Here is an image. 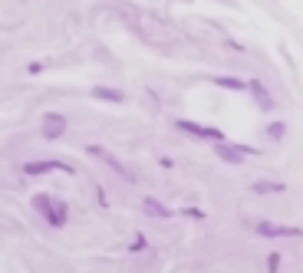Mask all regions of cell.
<instances>
[{"instance_id":"cell-7","label":"cell","mask_w":303,"mask_h":273,"mask_svg":"<svg viewBox=\"0 0 303 273\" xmlns=\"http://www.w3.org/2000/svg\"><path fill=\"white\" fill-rule=\"evenodd\" d=\"M142 211L152 214V218H168V214H172L165 204H158V198H145V201H142Z\"/></svg>"},{"instance_id":"cell-9","label":"cell","mask_w":303,"mask_h":273,"mask_svg":"<svg viewBox=\"0 0 303 273\" xmlns=\"http://www.w3.org/2000/svg\"><path fill=\"white\" fill-rule=\"evenodd\" d=\"M92 96L102 99V102H122V99H126L119 89H106V86H92Z\"/></svg>"},{"instance_id":"cell-8","label":"cell","mask_w":303,"mask_h":273,"mask_svg":"<svg viewBox=\"0 0 303 273\" xmlns=\"http://www.w3.org/2000/svg\"><path fill=\"white\" fill-rule=\"evenodd\" d=\"M214 86L234 89V92H244V89H250V82H244V79H231V76H214Z\"/></svg>"},{"instance_id":"cell-4","label":"cell","mask_w":303,"mask_h":273,"mask_svg":"<svg viewBox=\"0 0 303 273\" xmlns=\"http://www.w3.org/2000/svg\"><path fill=\"white\" fill-rule=\"evenodd\" d=\"M178 128H182V132L198 135V138H214V142H221V132H218V128H204V125H194V122H188V118H178Z\"/></svg>"},{"instance_id":"cell-2","label":"cell","mask_w":303,"mask_h":273,"mask_svg":"<svg viewBox=\"0 0 303 273\" xmlns=\"http://www.w3.org/2000/svg\"><path fill=\"white\" fill-rule=\"evenodd\" d=\"M46 172L72 174V168H70V164H63V162H26V164H24V174H30V178H36V174H46Z\"/></svg>"},{"instance_id":"cell-12","label":"cell","mask_w":303,"mask_h":273,"mask_svg":"<svg viewBox=\"0 0 303 273\" xmlns=\"http://www.w3.org/2000/svg\"><path fill=\"white\" fill-rule=\"evenodd\" d=\"M250 92H254L257 99H260V106H264V109H270V106H274V102H270V96H267V89H264L260 82H250Z\"/></svg>"},{"instance_id":"cell-13","label":"cell","mask_w":303,"mask_h":273,"mask_svg":"<svg viewBox=\"0 0 303 273\" xmlns=\"http://www.w3.org/2000/svg\"><path fill=\"white\" fill-rule=\"evenodd\" d=\"M270 135H274V138H280V135H284V125L274 122V125H270Z\"/></svg>"},{"instance_id":"cell-10","label":"cell","mask_w":303,"mask_h":273,"mask_svg":"<svg viewBox=\"0 0 303 273\" xmlns=\"http://www.w3.org/2000/svg\"><path fill=\"white\" fill-rule=\"evenodd\" d=\"M214 152L224 158V162H231V164H240V158H244V152H234V145H218Z\"/></svg>"},{"instance_id":"cell-3","label":"cell","mask_w":303,"mask_h":273,"mask_svg":"<svg viewBox=\"0 0 303 273\" xmlns=\"http://www.w3.org/2000/svg\"><path fill=\"white\" fill-rule=\"evenodd\" d=\"M260 237H300V227H280V224H257Z\"/></svg>"},{"instance_id":"cell-6","label":"cell","mask_w":303,"mask_h":273,"mask_svg":"<svg viewBox=\"0 0 303 273\" xmlns=\"http://www.w3.org/2000/svg\"><path fill=\"white\" fill-rule=\"evenodd\" d=\"M89 155H96V158H102V162L109 164V168H116V172H119L122 178H128V181L136 178V174H128V168H126V164H119V162H116V158L109 155V152H102V148H99V145H92V148H89Z\"/></svg>"},{"instance_id":"cell-1","label":"cell","mask_w":303,"mask_h":273,"mask_svg":"<svg viewBox=\"0 0 303 273\" xmlns=\"http://www.w3.org/2000/svg\"><path fill=\"white\" fill-rule=\"evenodd\" d=\"M50 198H43V194H36V198H33V208H36V211H43V214H46V220H50V224H53V227H63L66 224V204H56V208H50Z\"/></svg>"},{"instance_id":"cell-11","label":"cell","mask_w":303,"mask_h":273,"mask_svg":"<svg viewBox=\"0 0 303 273\" xmlns=\"http://www.w3.org/2000/svg\"><path fill=\"white\" fill-rule=\"evenodd\" d=\"M254 191L257 194H277V191H284V184H280V181H257Z\"/></svg>"},{"instance_id":"cell-5","label":"cell","mask_w":303,"mask_h":273,"mask_svg":"<svg viewBox=\"0 0 303 273\" xmlns=\"http://www.w3.org/2000/svg\"><path fill=\"white\" fill-rule=\"evenodd\" d=\"M63 132H66V118L56 116V112H50V116L43 118V135H46V138H60Z\"/></svg>"}]
</instances>
